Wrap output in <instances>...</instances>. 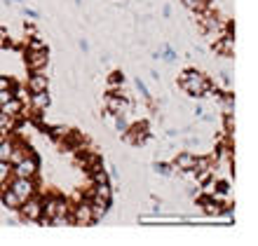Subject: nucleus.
Masks as SVG:
<instances>
[{"instance_id":"obj_1","label":"nucleus","mask_w":258,"mask_h":246,"mask_svg":"<svg viewBox=\"0 0 258 246\" xmlns=\"http://www.w3.org/2000/svg\"><path fill=\"white\" fill-rule=\"evenodd\" d=\"M178 85L185 89V94L192 96V99H202V96H209L211 94V80L207 75H202L200 70L195 68H188L178 75Z\"/></svg>"},{"instance_id":"obj_2","label":"nucleus","mask_w":258,"mask_h":246,"mask_svg":"<svg viewBox=\"0 0 258 246\" xmlns=\"http://www.w3.org/2000/svg\"><path fill=\"white\" fill-rule=\"evenodd\" d=\"M66 213H71L68 199H63V197L42 199V220L40 223H47L49 218H54V216H66Z\"/></svg>"},{"instance_id":"obj_3","label":"nucleus","mask_w":258,"mask_h":246,"mask_svg":"<svg viewBox=\"0 0 258 246\" xmlns=\"http://www.w3.org/2000/svg\"><path fill=\"white\" fill-rule=\"evenodd\" d=\"M7 188L21 199V202H26L28 197H33L35 195V181L33 178H21V176H12L10 178V183Z\"/></svg>"},{"instance_id":"obj_4","label":"nucleus","mask_w":258,"mask_h":246,"mask_svg":"<svg viewBox=\"0 0 258 246\" xmlns=\"http://www.w3.org/2000/svg\"><path fill=\"white\" fill-rule=\"evenodd\" d=\"M19 213H21V218L28 220V223H40L42 220V199L35 197V195L28 197L26 202H21Z\"/></svg>"},{"instance_id":"obj_5","label":"nucleus","mask_w":258,"mask_h":246,"mask_svg":"<svg viewBox=\"0 0 258 246\" xmlns=\"http://www.w3.org/2000/svg\"><path fill=\"white\" fill-rule=\"evenodd\" d=\"M40 169V164L35 159V155H24L19 162L12 164V176H21V178H35Z\"/></svg>"},{"instance_id":"obj_6","label":"nucleus","mask_w":258,"mask_h":246,"mask_svg":"<svg viewBox=\"0 0 258 246\" xmlns=\"http://www.w3.org/2000/svg\"><path fill=\"white\" fill-rule=\"evenodd\" d=\"M71 218H73V225H92L94 216H92L89 202H80V204L71 206Z\"/></svg>"},{"instance_id":"obj_7","label":"nucleus","mask_w":258,"mask_h":246,"mask_svg":"<svg viewBox=\"0 0 258 246\" xmlns=\"http://www.w3.org/2000/svg\"><path fill=\"white\" fill-rule=\"evenodd\" d=\"M49 63L47 49H35V52H26V66L31 70H45Z\"/></svg>"},{"instance_id":"obj_8","label":"nucleus","mask_w":258,"mask_h":246,"mask_svg":"<svg viewBox=\"0 0 258 246\" xmlns=\"http://www.w3.org/2000/svg\"><path fill=\"white\" fill-rule=\"evenodd\" d=\"M28 92L33 94V92H45L49 87V75L45 70H33L31 75H28V82H26Z\"/></svg>"},{"instance_id":"obj_9","label":"nucleus","mask_w":258,"mask_h":246,"mask_svg":"<svg viewBox=\"0 0 258 246\" xmlns=\"http://www.w3.org/2000/svg\"><path fill=\"white\" fill-rule=\"evenodd\" d=\"M195 162H197V155L195 152H176V157H174V169L176 171H195Z\"/></svg>"},{"instance_id":"obj_10","label":"nucleus","mask_w":258,"mask_h":246,"mask_svg":"<svg viewBox=\"0 0 258 246\" xmlns=\"http://www.w3.org/2000/svg\"><path fill=\"white\" fill-rule=\"evenodd\" d=\"M0 110H3L5 115L14 117V120H19V117H24V101H21V99H17V96H12L7 103H3V106H0Z\"/></svg>"},{"instance_id":"obj_11","label":"nucleus","mask_w":258,"mask_h":246,"mask_svg":"<svg viewBox=\"0 0 258 246\" xmlns=\"http://www.w3.org/2000/svg\"><path fill=\"white\" fill-rule=\"evenodd\" d=\"M108 206H110V202H106V199L89 197V209H92V216H94V223H96V220H101L103 216L108 213Z\"/></svg>"},{"instance_id":"obj_12","label":"nucleus","mask_w":258,"mask_h":246,"mask_svg":"<svg viewBox=\"0 0 258 246\" xmlns=\"http://www.w3.org/2000/svg\"><path fill=\"white\" fill-rule=\"evenodd\" d=\"M49 103H52V96H49L47 89H45V92H33V94H31V108L33 110H47Z\"/></svg>"},{"instance_id":"obj_13","label":"nucleus","mask_w":258,"mask_h":246,"mask_svg":"<svg viewBox=\"0 0 258 246\" xmlns=\"http://www.w3.org/2000/svg\"><path fill=\"white\" fill-rule=\"evenodd\" d=\"M0 199H3V204L7 206V211H19V206H21V199L14 195L10 188H5V190L0 192Z\"/></svg>"},{"instance_id":"obj_14","label":"nucleus","mask_w":258,"mask_h":246,"mask_svg":"<svg viewBox=\"0 0 258 246\" xmlns=\"http://www.w3.org/2000/svg\"><path fill=\"white\" fill-rule=\"evenodd\" d=\"M14 143H17V138H3L0 141V159L3 162H10V157H12V152H14Z\"/></svg>"},{"instance_id":"obj_15","label":"nucleus","mask_w":258,"mask_h":246,"mask_svg":"<svg viewBox=\"0 0 258 246\" xmlns=\"http://www.w3.org/2000/svg\"><path fill=\"white\" fill-rule=\"evenodd\" d=\"M10 178H12V162L0 159V183H10Z\"/></svg>"},{"instance_id":"obj_16","label":"nucleus","mask_w":258,"mask_h":246,"mask_svg":"<svg viewBox=\"0 0 258 246\" xmlns=\"http://www.w3.org/2000/svg\"><path fill=\"white\" fill-rule=\"evenodd\" d=\"M7 129H17V120L0 110V131H7Z\"/></svg>"},{"instance_id":"obj_17","label":"nucleus","mask_w":258,"mask_h":246,"mask_svg":"<svg viewBox=\"0 0 258 246\" xmlns=\"http://www.w3.org/2000/svg\"><path fill=\"white\" fill-rule=\"evenodd\" d=\"M120 85H124V75L120 73V70H113L108 77V89H117Z\"/></svg>"},{"instance_id":"obj_18","label":"nucleus","mask_w":258,"mask_h":246,"mask_svg":"<svg viewBox=\"0 0 258 246\" xmlns=\"http://www.w3.org/2000/svg\"><path fill=\"white\" fill-rule=\"evenodd\" d=\"M155 171H157V174H162V176H171V174H174V164L155 162Z\"/></svg>"},{"instance_id":"obj_19","label":"nucleus","mask_w":258,"mask_h":246,"mask_svg":"<svg viewBox=\"0 0 258 246\" xmlns=\"http://www.w3.org/2000/svg\"><path fill=\"white\" fill-rule=\"evenodd\" d=\"M134 87L139 89V94H141V99H146V101H150V92H148V87L143 85V80H141V77H136V80H134Z\"/></svg>"},{"instance_id":"obj_20","label":"nucleus","mask_w":258,"mask_h":246,"mask_svg":"<svg viewBox=\"0 0 258 246\" xmlns=\"http://www.w3.org/2000/svg\"><path fill=\"white\" fill-rule=\"evenodd\" d=\"M12 96H14L12 89H0V106H3V103H7Z\"/></svg>"},{"instance_id":"obj_21","label":"nucleus","mask_w":258,"mask_h":246,"mask_svg":"<svg viewBox=\"0 0 258 246\" xmlns=\"http://www.w3.org/2000/svg\"><path fill=\"white\" fill-rule=\"evenodd\" d=\"M0 89H12V80L7 75H0Z\"/></svg>"},{"instance_id":"obj_22","label":"nucleus","mask_w":258,"mask_h":246,"mask_svg":"<svg viewBox=\"0 0 258 246\" xmlns=\"http://www.w3.org/2000/svg\"><path fill=\"white\" fill-rule=\"evenodd\" d=\"M192 113H195V117H202L207 110H204V106H195V108H192Z\"/></svg>"},{"instance_id":"obj_23","label":"nucleus","mask_w":258,"mask_h":246,"mask_svg":"<svg viewBox=\"0 0 258 246\" xmlns=\"http://www.w3.org/2000/svg\"><path fill=\"white\" fill-rule=\"evenodd\" d=\"M24 14H28V17H31V19H38V12H35V10H24Z\"/></svg>"},{"instance_id":"obj_24","label":"nucleus","mask_w":258,"mask_h":246,"mask_svg":"<svg viewBox=\"0 0 258 246\" xmlns=\"http://www.w3.org/2000/svg\"><path fill=\"white\" fill-rule=\"evenodd\" d=\"M80 49H82V52H89V42L87 40H80Z\"/></svg>"},{"instance_id":"obj_25","label":"nucleus","mask_w":258,"mask_h":246,"mask_svg":"<svg viewBox=\"0 0 258 246\" xmlns=\"http://www.w3.org/2000/svg\"><path fill=\"white\" fill-rule=\"evenodd\" d=\"M7 3H14V5H19V3H21V0H7Z\"/></svg>"}]
</instances>
